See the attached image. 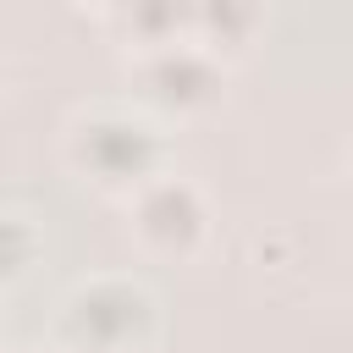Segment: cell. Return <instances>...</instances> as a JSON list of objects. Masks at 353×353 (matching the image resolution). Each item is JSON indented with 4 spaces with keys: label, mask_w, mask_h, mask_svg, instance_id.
<instances>
[{
    "label": "cell",
    "mask_w": 353,
    "mask_h": 353,
    "mask_svg": "<svg viewBox=\"0 0 353 353\" xmlns=\"http://www.w3.org/2000/svg\"><path fill=\"white\" fill-rule=\"evenodd\" d=\"M61 154L72 176L110 199H132L149 176L165 171V138L138 99H88L61 127Z\"/></svg>",
    "instance_id": "cell-1"
},
{
    "label": "cell",
    "mask_w": 353,
    "mask_h": 353,
    "mask_svg": "<svg viewBox=\"0 0 353 353\" xmlns=\"http://www.w3.org/2000/svg\"><path fill=\"white\" fill-rule=\"evenodd\" d=\"M160 325V303L138 276H88L61 303V347L72 353H138Z\"/></svg>",
    "instance_id": "cell-2"
},
{
    "label": "cell",
    "mask_w": 353,
    "mask_h": 353,
    "mask_svg": "<svg viewBox=\"0 0 353 353\" xmlns=\"http://www.w3.org/2000/svg\"><path fill=\"white\" fill-rule=\"evenodd\" d=\"M127 83H132V99L149 116H199L221 99L226 61H215L193 33H176V39L132 50L127 55Z\"/></svg>",
    "instance_id": "cell-3"
},
{
    "label": "cell",
    "mask_w": 353,
    "mask_h": 353,
    "mask_svg": "<svg viewBox=\"0 0 353 353\" xmlns=\"http://www.w3.org/2000/svg\"><path fill=\"white\" fill-rule=\"evenodd\" d=\"M127 204V232L138 237L143 254H160V259H193L210 237V199L193 176L182 171H160L149 176Z\"/></svg>",
    "instance_id": "cell-4"
},
{
    "label": "cell",
    "mask_w": 353,
    "mask_h": 353,
    "mask_svg": "<svg viewBox=\"0 0 353 353\" xmlns=\"http://www.w3.org/2000/svg\"><path fill=\"white\" fill-rule=\"evenodd\" d=\"M259 6H237V0H210V6H193V39L215 55V61H232L254 44L259 33Z\"/></svg>",
    "instance_id": "cell-5"
},
{
    "label": "cell",
    "mask_w": 353,
    "mask_h": 353,
    "mask_svg": "<svg viewBox=\"0 0 353 353\" xmlns=\"http://www.w3.org/2000/svg\"><path fill=\"white\" fill-rule=\"evenodd\" d=\"M39 259V232L22 210H0V287L22 281L28 265Z\"/></svg>",
    "instance_id": "cell-6"
},
{
    "label": "cell",
    "mask_w": 353,
    "mask_h": 353,
    "mask_svg": "<svg viewBox=\"0 0 353 353\" xmlns=\"http://www.w3.org/2000/svg\"><path fill=\"white\" fill-rule=\"evenodd\" d=\"M28 353H72V347H61V342H50V347H44V342H39V347H28Z\"/></svg>",
    "instance_id": "cell-7"
},
{
    "label": "cell",
    "mask_w": 353,
    "mask_h": 353,
    "mask_svg": "<svg viewBox=\"0 0 353 353\" xmlns=\"http://www.w3.org/2000/svg\"><path fill=\"white\" fill-rule=\"evenodd\" d=\"M347 176H353V143H347Z\"/></svg>",
    "instance_id": "cell-8"
},
{
    "label": "cell",
    "mask_w": 353,
    "mask_h": 353,
    "mask_svg": "<svg viewBox=\"0 0 353 353\" xmlns=\"http://www.w3.org/2000/svg\"><path fill=\"white\" fill-rule=\"evenodd\" d=\"M0 88H6V61H0Z\"/></svg>",
    "instance_id": "cell-9"
},
{
    "label": "cell",
    "mask_w": 353,
    "mask_h": 353,
    "mask_svg": "<svg viewBox=\"0 0 353 353\" xmlns=\"http://www.w3.org/2000/svg\"><path fill=\"white\" fill-rule=\"evenodd\" d=\"M0 336H6V320H0Z\"/></svg>",
    "instance_id": "cell-10"
}]
</instances>
